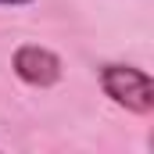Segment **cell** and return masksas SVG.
<instances>
[{
    "mask_svg": "<svg viewBox=\"0 0 154 154\" xmlns=\"http://www.w3.org/2000/svg\"><path fill=\"white\" fill-rule=\"evenodd\" d=\"M0 4H11V7H18V4H32V0H0Z\"/></svg>",
    "mask_w": 154,
    "mask_h": 154,
    "instance_id": "3",
    "label": "cell"
},
{
    "mask_svg": "<svg viewBox=\"0 0 154 154\" xmlns=\"http://www.w3.org/2000/svg\"><path fill=\"white\" fill-rule=\"evenodd\" d=\"M100 86L118 108L133 115H151L154 111V79L143 68L133 65H104L100 68Z\"/></svg>",
    "mask_w": 154,
    "mask_h": 154,
    "instance_id": "1",
    "label": "cell"
},
{
    "mask_svg": "<svg viewBox=\"0 0 154 154\" xmlns=\"http://www.w3.org/2000/svg\"><path fill=\"white\" fill-rule=\"evenodd\" d=\"M11 65H14V75L22 79V82H29V86H36V90H47V86L61 82V57L54 50L39 47V43L18 47Z\"/></svg>",
    "mask_w": 154,
    "mask_h": 154,
    "instance_id": "2",
    "label": "cell"
}]
</instances>
